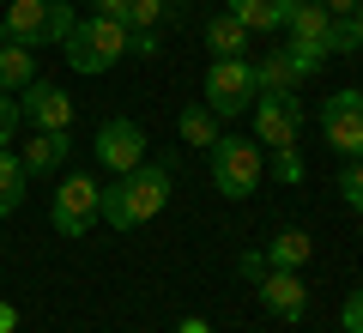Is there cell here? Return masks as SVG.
Listing matches in <instances>:
<instances>
[{
    "instance_id": "cell-13",
    "label": "cell",
    "mask_w": 363,
    "mask_h": 333,
    "mask_svg": "<svg viewBox=\"0 0 363 333\" xmlns=\"http://www.w3.org/2000/svg\"><path fill=\"white\" fill-rule=\"evenodd\" d=\"M297 85H303V79L291 73L285 49H267V55H255V91H260V97H297Z\"/></svg>"
},
{
    "instance_id": "cell-34",
    "label": "cell",
    "mask_w": 363,
    "mask_h": 333,
    "mask_svg": "<svg viewBox=\"0 0 363 333\" xmlns=\"http://www.w3.org/2000/svg\"><path fill=\"white\" fill-rule=\"evenodd\" d=\"M351 25H357V37H363V0H357V13H351Z\"/></svg>"
},
{
    "instance_id": "cell-29",
    "label": "cell",
    "mask_w": 363,
    "mask_h": 333,
    "mask_svg": "<svg viewBox=\"0 0 363 333\" xmlns=\"http://www.w3.org/2000/svg\"><path fill=\"white\" fill-rule=\"evenodd\" d=\"M236 267H242V279H260V273H267V255H260V249H255V255H242V261H236Z\"/></svg>"
},
{
    "instance_id": "cell-1",
    "label": "cell",
    "mask_w": 363,
    "mask_h": 333,
    "mask_svg": "<svg viewBox=\"0 0 363 333\" xmlns=\"http://www.w3.org/2000/svg\"><path fill=\"white\" fill-rule=\"evenodd\" d=\"M164 206H169V164H133L128 176H116L109 194H104L109 231H140V224H152Z\"/></svg>"
},
{
    "instance_id": "cell-3",
    "label": "cell",
    "mask_w": 363,
    "mask_h": 333,
    "mask_svg": "<svg viewBox=\"0 0 363 333\" xmlns=\"http://www.w3.org/2000/svg\"><path fill=\"white\" fill-rule=\"evenodd\" d=\"M73 0H13L6 18H0V37L25 43V49H49V43H67L73 31Z\"/></svg>"
},
{
    "instance_id": "cell-24",
    "label": "cell",
    "mask_w": 363,
    "mask_h": 333,
    "mask_svg": "<svg viewBox=\"0 0 363 333\" xmlns=\"http://www.w3.org/2000/svg\"><path fill=\"white\" fill-rule=\"evenodd\" d=\"M272 176L285 182V188H303V176H309V170H303L297 146H285V152H272Z\"/></svg>"
},
{
    "instance_id": "cell-19",
    "label": "cell",
    "mask_w": 363,
    "mask_h": 333,
    "mask_svg": "<svg viewBox=\"0 0 363 333\" xmlns=\"http://www.w3.org/2000/svg\"><path fill=\"white\" fill-rule=\"evenodd\" d=\"M176 128H182V146H200V152H212V146L224 140V133H218V116H212L206 103H188Z\"/></svg>"
},
{
    "instance_id": "cell-10",
    "label": "cell",
    "mask_w": 363,
    "mask_h": 333,
    "mask_svg": "<svg viewBox=\"0 0 363 333\" xmlns=\"http://www.w3.org/2000/svg\"><path fill=\"white\" fill-rule=\"evenodd\" d=\"M303 133V109L297 97H255V140L267 146V152H285V146H297Z\"/></svg>"
},
{
    "instance_id": "cell-25",
    "label": "cell",
    "mask_w": 363,
    "mask_h": 333,
    "mask_svg": "<svg viewBox=\"0 0 363 333\" xmlns=\"http://www.w3.org/2000/svg\"><path fill=\"white\" fill-rule=\"evenodd\" d=\"M357 49H363L357 25H351V18H339V25H333V37H327V55H357Z\"/></svg>"
},
{
    "instance_id": "cell-22",
    "label": "cell",
    "mask_w": 363,
    "mask_h": 333,
    "mask_svg": "<svg viewBox=\"0 0 363 333\" xmlns=\"http://www.w3.org/2000/svg\"><path fill=\"white\" fill-rule=\"evenodd\" d=\"M164 13H169V0H128V18H121V25L128 31H157Z\"/></svg>"
},
{
    "instance_id": "cell-2",
    "label": "cell",
    "mask_w": 363,
    "mask_h": 333,
    "mask_svg": "<svg viewBox=\"0 0 363 333\" xmlns=\"http://www.w3.org/2000/svg\"><path fill=\"white\" fill-rule=\"evenodd\" d=\"M128 37H133V31L121 25V18H104V13H97V18H79V25L67 31V43H61V49H67V67L85 73V79H91V73H109V67L128 55Z\"/></svg>"
},
{
    "instance_id": "cell-31",
    "label": "cell",
    "mask_w": 363,
    "mask_h": 333,
    "mask_svg": "<svg viewBox=\"0 0 363 333\" xmlns=\"http://www.w3.org/2000/svg\"><path fill=\"white\" fill-rule=\"evenodd\" d=\"M321 6H327L333 18H351V13H357V0H321Z\"/></svg>"
},
{
    "instance_id": "cell-14",
    "label": "cell",
    "mask_w": 363,
    "mask_h": 333,
    "mask_svg": "<svg viewBox=\"0 0 363 333\" xmlns=\"http://www.w3.org/2000/svg\"><path fill=\"white\" fill-rule=\"evenodd\" d=\"M224 13H230L242 31H285L291 0H224Z\"/></svg>"
},
{
    "instance_id": "cell-8",
    "label": "cell",
    "mask_w": 363,
    "mask_h": 333,
    "mask_svg": "<svg viewBox=\"0 0 363 333\" xmlns=\"http://www.w3.org/2000/svg\"><path fill=\"white\" fill-rule=\"evenodd\" d=\"M91 152H97V164H104L109 176H128L133 164H145V133H140V121H128V116L104 121L97 140H91Z\"/></svg>"
},
{
    "instance_id": "cell-21",
    "label": "cell",
    "mask_w": 363,
    "mask_h": 333,
    "mask_svg": "<svg viewBox=\"0 0 363 333\" xmlns=\"http://www.w3.org/2000/svg\"><path fill=\"white\" fill-rule=\"evenodd\" d=\"M285 61H291V73H297V79H315L327 67V49H321V43H291Z\"/></svg>"
},
{
    "instance_id": "cell-20",
    "label": "cell",
    "mask_w": 363,
    "mask_h": 333,
    "mask_svg": "<svg viewBox=\"0 0 363 333\" xmlns=\"http://www.w3.org/2000/svg\"><path fill=\"white\" fill-rule=\"evenodd\" d=\"M25 182H30V176H25V164H18V152L0 146V218L25 206Z\"/></svg>"
},
{
    "instance_id": "cell-4",
    "label": "cell",
    "mask_w": 363,
    "mask_h": 333,
    "mask_svg": "<svg viewBox=\"0 0 363 333\" xmlns=\"http://www.w3.org/2000/svg\"><path fill=\"white\" fill-rule=\"evenodd\" d=\"M260 176H267V158H260L255 140L224 133V140L212 146V188H218L224 200H248V194L260 188Z\"/></svg>"
},
{
    "instance_id": "cell-33",
    "label": "cell",
    "mask_w": 363,
    "mask_h": 333,
    "mask_svg": "<svg viewBox=\"0 0 363 333\" xmlns=\"http://www.w3.org/2000/svg\"><path fill=\"white\" fill-rule=\"evenodd\" d=\"M176 333H212V327H206L200 315H182V327H176Z\"/></svg>"
},
{
    "instance_id": "cell-26",
    "label": "cell",
    "mask_w": 363,
    "mask_h": 333,
    "mask_svg": "<svg viewBox=\"0 0 363 333\" xmlns=\"http://www.w3.org/2000/svg\"><path fill=\"white\" fill-rule=\"evenodd\" d=\"M18 121H25V109H18V103H13V91H0V146H13Z\"/></svg>"
},
{
    "instance_id": "cell-27",
    "label": "cell",
    "mask_w": 363,
    "mask_h": 333,
    "mask_svg": "<svg viewBox=\"0 0 363 333\" xmlns=\"http://www.w3.org/2000/svg\"><path fill=\"white\" fill-rule=\"evenodd\" d=\"M339 327H345V333H363V285L339 303Z\"/></svg>"
},
{
    "instance_id": "cell-30",
    "label": "cell",
    "mask_w": 363,
    "mask_h": 333,
    "mask_svg": "<svg viewBox=\"0 0 363 333\" xmlns=\"http://www.w3.org/2000/svg\"><path fill=\"white\" fill-rule=\"evenodd\" d=\"M97 13L104 18H128V0H97Z\"/></svg>"
},
{
    "instance_id": "cell-6",
    "label": "cell",
    "mask_w": 363,
    "mask_h": 333,
    "mask_svg": "<svg viewBox=\"0 0 363 333\" xmlns=\"http://www.w3.org/2000/svg\"><path fill=\"white\" fill-rule=\"evenodd\" d=\"M255 61L248 55H230V61H212L206 67V109L218 121H230V116H248L255 109Z\"/></svg>"
},
{
    "instance_id": "cell-32",
    "label": "cell",
    "mask_w": 363,
    "mask_h": 333,
    "mask_svg": "<svg viewBox=\"0 0 363 333\" xmlns=\"http://www.w3.org/2000/svg\"><path fill=\"white\" fill-rule=\"evenodd\" d=\"M13 327H18V309H13V303H0V333H13Z\"/></svg>"
},
{
    "instance_id": "cell-11",
    "label": "cell",
    "mask_w": 363,
    "mask_h": 333,
    "mask_svg": "<svg viewBox=\"0 0 363 333\" xmlns=\"http://www.w3.org/2000/svg\"><path fill=\"white\" fill-rule=\"evenodd\" d=\"M18 109H25V121H37V133H67L73 128V97H67L61 85H25V103H18Z\"/></svg>"
},
{
    "instance_id": "cell-12",
    "label": "cell",
    "mask_w": 363,
    "mask_h": 333,
    "mask_svg": "<svg viewBox=\"0 0 363 333\" xmlns=\"http://www.w3.org/2000/svg\"><path fill=\"white\" fill-rule=\"evenodd\" d=\"M333 25H339V18L327 13L321 0H291V18H285L291 43H321V49H327V37H333Z\"/></svg>"
},
{
    "instance_id": "cell-9",
    "label": "cell",
    "mask_w": 363,
    "mask_h": 333,
    "mask_svg": "<svg viewBox=\"0 0 363 333\" xmlns=\"http://www.w3.org/2000/svg\"><path fill=\"white\" fill-rule=\"evenodd\" d=\"M255 297L267 303V315H279V321H303L309 315V285H303V273H291V267H267L255 279Z\"/></svg>"
},
{
    "instance_id": "cell-5",
    "label": "cell",
    "mask_w": 363,
    "mask_h": 333,
    "mask_svg": "<svg viewBox=\"0 0 363 333\" xmlns=\"http://www.w3.org/2000/svg\"><path fill=\"white\" fill-rule=\"evenodd\" d=\"M97 218H104V182L97 176H67L49 200V224L61 236H91L97 231Z\"/></svg>"
},
{
    "instance_id": "cell-17",
    "label": "cell",
    "mask_w": 363,
    "mask_h": 333,
    "mask_svg": "<svg viewBox=\"0 0 363 333\" xmlns=\"http://www.w3.org/2000/svg\"><path fill=\"white\" fill-rule=\"evenodd\" d=\"M25 85H37V55L25 49V43H6L0 37V91H25Z\"/></svg>"
},
{
    "instance_id": "cell-7",
    "label": "cell",
    "mask_w": 363,
    "mask_h": 333,
    "mask_svg": "<svg viewBox=\"0 0 363 333\" xmlns=\"http://www.w3.org/2000/svg\"><path fill=\"white\" fill-rule=\"evenodd\" d=\"M321 133L339 158H363V91H333L321 103Z\"/></svg>"
},
{
    "instance_id": "cell-16",
    "label": "cell",
    "mask_w": 363,
    "mask_h": 333,
    "mask_svg": "<svg viewBox=\"0 0 363 333\" xmlns=\"http://www.w3.org/2000/svg\"><path fill=\"white\" fill-rule=\"evenodd\" d=\"M67 133H37V140H25V152H18V164H25V176H55L67 158Z\"/></svg>"
},
{
    "instance_id": "cell-18",
    "label": "cell",
    "mask_w": 363,
    "mask_h": 333,
    "mask_svg": "<svg viewBox=\"0 0 363 333\" xmlns=\"http://www.w3.org/2000/svg\"><path fill=\"white\" fill-rule=\"evenodd\" d=\"M260 255H267V267H291V273H303V267H309V255H315V243H309V231H279L267 249H260Z\"/></svg>"
},
{
    "instance_id": "cell-15",
    "label": "cell",
    "mask_w": 363,
    "mask_h": 333,
    "mask_svg": "<svg viewBox=\"0 0 363 333\" xmlns=\"http://www.w3.org/2000/svg\"><path fill=\"white\" fill-rule=\"evenodd\" d=\"M206 49H212V61L248 55V49H255V31H242L230 13H218V18H206Z\"/></svg>"
},
{
    "instance_id": "cell-23",
    "label": "cell",
    "mask_w": 363,
    "mask_h": 333,
    "mask_svg": "<svg viewBox=\"0 0 363 333\" xmlns=\"http://www.w3.org/2000/svg\"><path fill=\"white\" fill-rule=\"evenodd\" d=\"M339 200L351 212H363V158H345V170H339Z\"/></svg>"
},
{
    "instance_id": "cell-28",
    "label": "cell",
    "mask_w": 363,
    "mask_h": 333,
    "mask_svg": "<svg viewBox=\"0 0 363 333\" xmlns=\"http://www.w3.org/2000/svg\"><path fill=\"white\" fill-rule=\"evenodd\" d=\"M128 55H140V61H157V31H133V37H128Z\"/></svg>"
}]
</instances>
